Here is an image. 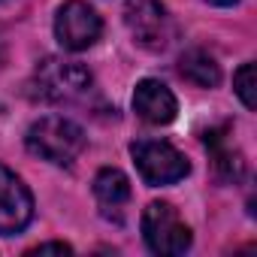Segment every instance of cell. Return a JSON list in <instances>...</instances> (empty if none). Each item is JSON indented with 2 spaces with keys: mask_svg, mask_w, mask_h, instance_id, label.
<instances>
[{
  "mask_svg": "<svg viewBox=\"0 0 257 257\" xmlns=\"http://www.w3.org/2000/svg\"><path fill=\"white\" fill-rule=\"evenodd\" d=\"M28 149H31V155H37L49 164L70 167L85 149V131L64 115H46L31 124Z\"/></svg>",
  "mask_w": 257,
  "mask_h": 257,
  "instance_id": "1",
  "label": "cell"
},
{
  "mask_svg": "<svg viewBox=\"0 0 257 257\" xmlns=\"http://www.w3.org/2000/svg\"><path fill=\"white\" fill-rule=\"evenodd\" d=\"M143 239L155 254L179 257L191 248V230L170 203H149L143 212Z\"/></svg>",
  "mask_w": 257,
  "mask_h": 257,
  "instance_id": "2",
  "label": "cell"
},
{
  "mask_svg": "<svg viewBox=\"0 0 257 257\" xmlns=\"http://www.w3.org/2000/svg\"><path fill=\"white\" fill-rule=\"evenodd\" d=\"M91 73L76 64V61H61V58H46L37 73H34V88L43 100L52 103H70L76 97H82L91 88Z\"/></svg>",
  "mask_w": 257,
  "mask_h": 257,
  "instance_id": "3",
  "label": "cell"
},
{
  "mask_svg": "<svg viewBox=\"0 0 257 257\" xmlns=\"http://www.w3.org/2000/svg\"><path fill=\"white\" fill-rule=\"evenodd\" d=\"M124 25L134 43H140L149 52H164L173 40V19L161 0H127Z\"/></svg>",
  "mask_w": 257,
  "mask_h": 257,
  "instance_id": "4",
  "label": "cell"
},
{
  "mask_svg": "<svg viewBox=\"0 0 257 257\" xmlns=\"http://www.w3.org/2000/svg\"><path fill=\"white\" fill-rule=\"evenodd\" d=\"M131 155H134V164H137L140 176L155 188L182 182L191 170L185 155L179 149H173L170 143H164V140H140V143L131 146Z\"/></svg>",
  "mask_w": 257,
  "mask_h": 257,
  "instance_id": "5",
  "label": "cell"
},
{
  "mask_svg": "<svg viewBox=\"0 0 257 257\" xmlns=\"http://www.w3.org/2000/svg\"><path fill=\"white\" fill-rule=\"evenodd\" d=\"M103 34L100 16L82 4V0H67L55 16V37L67 52H85L91 49Z\"/></svg>",
  "mask_w": 257,
  "mask_h": 257,
  "instance_id": "6",
  "label": "cell"
},
{
  "mask_svg": "<svg viewBox=\"0 0 257 257\" xmlns=\"http://www.w3.org/2000/svg\"><path fill=\"white\" fill-rule=\"evenodd\" d=\"M34 221V197L28 185L0 164V236H19Z\"/></svg>",
  "mask_w": 257,
  "mask_h": 257,
  "instance_id": "7",
  "label": "cell"
},
{
  "mask_svg": "<svg viewBox=\"0 0 257 257\" xmlns=\"http://www.w3.org/2000/svg\"><path fill=\"white\" fill-rule=\"evenodd\" d=\"M134 109L143 121L149 124H170L179 112V103H176V94L158 82V79H143L134 91Z\"/></svg>",
  "mask_w": 257,
  "mask_h": 257,
  "instance_id": "8",
  "label": "cell"
},
{
  "mask_svg": "<svg viewBox=\"0 0 257 257\" xmlns=\"http://www.w3.org/2000/svg\"><path fill=\"white\" fill-rule=\"evenodd\" d=\"M131 194H134L131 191V179H127L121 170L106 167V170L97 173V179H94V197H97V206H100V212L106 218L121 221L124 206L131 203Z\"/></svg>",
  "mask_w": 257,
  "mask_h": 257,
  "instance_id": "9",
  "label": "cell"
},
{
  "mask_svg": "<svg viewBox=\"0 0 257 257\" xmlns=\"http://www.w3.org/2000/svg\"><path fill=\"white\" fill-rule=\"evenodd\" d=\"M209 155H212V167L218 173L221 182H239L245 176V158L233 149V143L227 140V131L221 127V131H209L203 137Z\"/></svg>",
  "mask_w": 257,
  "mask_h": 257,
  "instance_id": "10",
  "label": "cell"
},
{
  "mask_svg": "<svg viewBox=\"0 0 257 257\" xmlns=\"http://www.w3.org/2000/svg\"><path fill=\"white\" fill-rule=\"evenodd\" d=\"M179 76L197 88H215L221 82V70H218L215 58L200 49H191L179 58Z\"/></svg>",
  "mask_w": 257,
  "mask_h": 257,
  "instance_id": "11",
  "label": "cell"
},
{
  "mask_svg": "<svg viewBox=\"0 0 257 257\" xmlns=\"http://www.w3.org/2000/svg\"><path fill=\"white\" fill-rule=\"evenodd\" d=\"M233 91L245 103V109L257 106V85H254V64H242L233 76Z\"/></svg>",
  "mask_w": 257,
  "mask_h": 257,
  "instance_id": "12",
  "label": "cell"
},
{
  "mask_svg": "<svg viewBox=\"0 0 257 257\" xmlns=\"http://www.w3.org/2000/svg\"><path fill=\"white\" fill-rule=\"evenodd\" d=\"M49 251H55V254H70L73 248H70L67 242H46V245H37V248H31L28 254H49Z\"/></svg>",
  "mask_w": 257,
  "mask_h": 257,
  "instance_id": "13",
  "label": "cell"
},
{
  "mask_svg": "<svg viewBox=\"0 0 257 257\" xmlns=\"http://www.w3.org/2000/svg\"><path fill=\"white\" fill-rule=\"evenodd\" d=\"M209 4H215V7H233L236 0H209Z\"/></svg>",
  "mask_w": 257,
  "mask_h": 257,
  "instance_id": "14",
  "label": "cell"
},
{
  "mask_svg": "<svg viewBox=\"0 0 257 257\" xmlns=\"http://www.w3.org/2000/svg\"><path fill=\"white\" fill-rule=\"evenodd\" d=\"M0 61H4V49H0Z\"/></svg>",
  "mask_w": 257,
  "mask_h": 257,
  "instance_id": "15",
  "label": "cell"
}]
</instances>
